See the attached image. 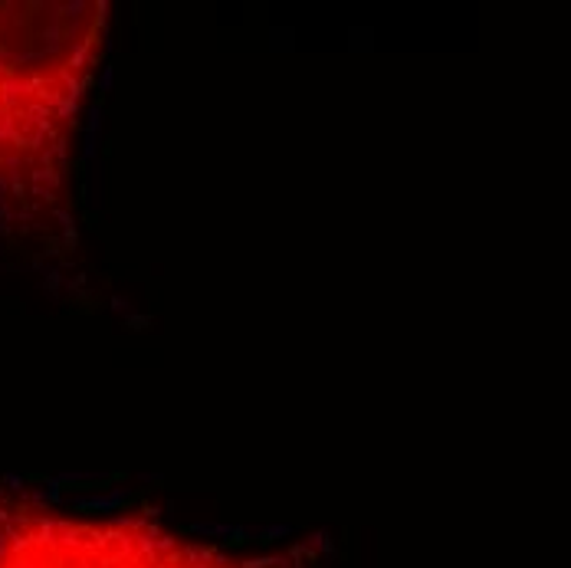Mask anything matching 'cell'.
Masks as SVG:
<instances>
[{"label": "cell", "instance_id": "1", "mask_svg": "<svg viewBox=\"0 0 571 568\" xmlns=\"http://www.w3.org/2000/svg\"><path fill=\"white\" fill-rule=\"evenodd\" d=\"M105 20V4H0L4 224H37L62 200Z\"/></svg>", "mask_w": 571, "mask_h": 568}, {"label": "cell", "instance_id": "2", "mask_svg": "<svg viewBox=\"0 0 571 568\" xmlns=\"http://www.w3.org/2000/svg\"><path fill=\"white\" fill-rule=\"evenodd\" d=\"M312 539L246 542L155 512H86L0 489V568H325Z\"/></svg>", "mask_w": 571, "mask_h": 568}]
</instances>
